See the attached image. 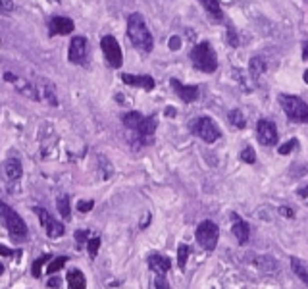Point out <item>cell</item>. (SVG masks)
<instances>
[{"mask_svg":"<svg viewBox=\"0 0 308 289\" xmlns=\"http://www.w3.org/2000/svg\"><path fill=\"white\" fill-rule=\"evenodd\" d=\"M127 37L133 43L135 49L143 52H150L154 47V39L145 24V18L137 12L127 18Z\"/></svg>","mask_w":308,"mask_h":289,"instance_id":"cell-1","label":"cell"},{"mask_svg":"<svg viewBox=\"0 0 308 289\" xmlns=\"http://www.w3.org/2000/svg\"><path fill=\"white\" fill-rule=\"evenodd\" d=\"M0 220L4 222V226L10 231L14 241H25L27 239L29 231H27V224L24 222V218L16 212L12 206L4 204L2 201H0Z\"/></svg>","mask_w":308,"mask_h":289,"instance_id":"cell-2","label":"cell"},{"mask_svg":"<svg viewBox=\"0 0 308 289\" xmlns=\"http://www.w3.org/2000/svg\"><path fill=\"white\" fill-rule=\"evenodd\" d=\"M191 62L193 66L200 70V72H204V74H212V72H216V68H218V56H216V51L212 49V45L210 43H198L197 47H193V51H191Z\"/></svg>","mask_w":308,"mask_h":289,"instance_id":"cell-3","label":"cell"},{"mask_svg":"<svg viewBox=\"0 0 308 289\" xmlns=\"http://www.w3.org/2000/svg\"><path fill=\"white\" fill-rule=\"evenodd\" d=\"M279 104L285 116L296 124H308V104L295 95H279Z\"/></svg>","mask_w":308,"mask_h":289,"instance_id":"cell-4","label":"cell"},{"mask_svg":"<svg viewBox=\"0 0 308 289\" xmlns=\"http://www.w3.org/2000/svg\"><path fill=\"white\" fill-rule=\"evenodd\" d=\"M191 131L200 137L204 143H216L218 139L222 137V131L220 127L214 124V120L208 118V116H200V118H195L191 122Z\"/></svg>","mask_w":308,"mask_h":289,"instance_id":"cell-5","label":"cell"},{"mask_svg":"<svg viewBox=\"0 0 308 289\" xmlns=\"http://www.w3.org/2000/svg\"><path fill=\"white\" fill-rule=\"evenodd\" d=\"M195 235H197L198 245H200L204 251H214L216 245H218V239H220V229H218V226H216L214 222L204 220V222L198 224Z\"/></svg>","mask_w":308,"mask_h":289,"instance_id":"cell-6","label":"cell"},{"mask_svg":"<svg viewBox=\"0 0 308 289\" xmlns=\"http://www.w3.org/2000/svg\"><path fill=\"white\" fill-rule=\"evenodd\" d=\"M100 47H102L104 58H106V62H108L110 68H122L123 54H122V49H120L118 39L112 37V35H104L102 41H100Z\"/></svg>","mask_w":308,"mask_h":289,"instance_id":"cell-7","label":"cell"},{"mask_svg":"<svg viewBox=\"0 0 308 289\" xmlns=\"http://www.w3.org/2000/svg\"><path fill=\"white\" fill-rule=\"evenodd\" d=\"M35 214L39 216V222H41V226L45 227V231H47V235L50 239H58L64 235V224L58 222V220H54L45 208L35 206Z\"/></svg>","mask_w":308,"mask_h":289,"instance_id":"cell-8","label":"cell"},{"mask_svg":"<svg viewBox=\"0 0 308 289\" xmlns=\"http://www.w3.org/2000/svg\"><path fill=\"white\" fill-rule=\"evenodd\" d=\"M256 135H258V141L264 147L277 145V127L270 120H260L256 124Z\"/></svg>","mask_w":308,"mask_h":289,"instance_id":"cell-9","label":"cell"},{"mask_svg":"<svg viewBox=\"0 0 308 289\" xmlns=\"http://www.w3.org/2000/svg\"><path fill=\"white\" fill-rule=\"evenodd\" d=\"M68 60L72 64H83L87 60V39L81 35H75L70 41L68 49Z\"/></svg>","mask_w":308,"mask_h":289,"instance_id":"cell-10","label":"cell"},{"mask_svg":"<svg viewBox=\"0 0 308 289\" xmlns=\"http://www.w3.org/2000/svg\"><path fill=\"white\" fill-rule=\"evenodd\" d=\"M74 29H75L74 20H70V18H66V16H52V18H50L49 31L52 37H54V35H62V37L72 35Z\"/></svg>","mask_w":308,"mask_h":289,"instance_id":"cell-11","label":"cell"},{"mask_svg":"<svg viewBox=\"0 0 308 289\" xmlns=\"http://www.w3.org/2000/svg\"><path fill=\"white\" fill-rule=\"evenodd\" d=\"M170 85H172L173 91L177 93V97H179L183 102H195L198 99V87L197 85H183V83H181V81H177L175 77L170 81Z\"/></svg>","mask_w":308,"mask_h":289,"instance_id":"cell-12","label":"cell"},{"mask_svg":"<svg viewBox=\"0 0 308 289\" xmlns=\"http://www.w3.org/2000/svg\"><path fill=\"white\" fill-rule=\"evenodd\" d=\"M4 79L8 81V83H14L16 87H18V91L20 93H24L25 97H29L31 101H39L41 97H39V93H37V89L33 87L31 83H27V81H24V79H18V77L14 76V74H10V72H6L4 74Z\"/></svg>","mask_w":308,"mask_h":289,"instance_id":"cell-13","label":"cell"},{"mask_svg":"<svg viewBox=\"0 0 308 289\" xmlns=\"http://www.w3.org/2000/svg\"><path fill=\"white\" fill-rule=\"evenodd\" d=\"M147 262H148V268H150L152 272L162 274V276L172 268V260H170L168 256H164V254H158V252H152V254L147 258Z\"/></svg>","mask_w":308,"mask_h":289,"instance_id":"cell-14","label":"cell"},{"mask_svg":"<svg viewBox=\"0 0 308 289\" xmlns=\"http://www.w3.org/2000/svg\"><path fill=\"white\" fill-rule=\"evenodd\" d=\"M122 81L125 83V85L145 89V91H152V89H154V79H152L150 76H133V74H122Z\"/></svg>","mask_w":308,"mask_h":289,"instance_id":"cell-15","label":"cell"},{"mask_svg":"<svg viewBox=\"0 0 308 289\" xmlns=\"http://www.w3.org/2000/svg\"><path fill=\"white\" fill-rule=\"evenodd\" d=\"M231 220H233V226H231V231H233V235L237 237V241L241 243V245H245L248 237H250V227L246 224L245 220H241L237 214H231Z\"/></svg>","mask_w":308,"mask_h":289,"instance_id":"cell-16","label":"cell"},{"mask_svg":"<svg viewBox=\"0 0 308 289\" xmlns=\"http://www.w3.org/2000/svg\"><path fill=\"white\" fill-rule=\"evenodd\" d=\"M156 127H158V118L152 114V116H145V120L141 122V126L137 127V137L139 139H148L154 135V131H156Z\"/></svg>","mask_w":308,"mask_h":289,"instance_id":"cell-17","label":"cell"},{"mask_svg":"<svg viewBox=\"0 0 308 289\" xmlns=\"http://www.w3.org/2000/svg\"><path fill=\"white\" fill-rule=\"evenodd\" d=\"M289 262H291V270L295 272V276L308 287V262L306 260L296 258V256H291Z\"/></svg>","mask_w":308,"mask_h":289,"instance_id":"cell-18","label":"cell"},{"mask_svg":"<svg viewBox=\"0 0 308 289\" xmlns=\"http://www.w3.org/2000/svg\"><path fill=\"white\" fill-rule=\"evenodd\" d=\"M66 283H68V289H87V279L83 276L81 270L77 268H72L66 276Z\"/></svg>","mask_w":308,"mask_h":289,"instance_id":"cell-19","label":"cell"},{"mask_svg":"<svg viewBox=\"0 0 308 289\" xmlns=\"http://www.w3.org/2000/svg\"><path fill=\"white\" fill-rule=\"evenodd\" d=\"M4 174H6V177H8L10 181L20 179L22 174H24V170H22V162H20L18 158H8V160L4 162Z\"/></svg>","mask_w":308,"mask_h":289,"instance_id":"cell-20","label":"cell"},{"mask_svg":"<svg viewBox=\"0 0 308 289\" xmlns=\"http://www.w3.org/2000/svg\"><path fill=\"white\" fill-rule=\"evenodd\" d=\"M145 120V116L141 112H137V110H131V112H125L122 114V122L123 126L127 127V129H133L135 131L137 127L141 126V122Z\"/></svg>","mask_w":308,"mask_h":289,"instance_id":"cell-21","label":"cell"},{"mask_svg":"<svg viewBox=\"0 0 308 289\" xmlns=\"http://www.w3.org/2000/svg\"><path fill=\"white\" fill-rule=\"evenodd\" d=\"M266 62L260 58V56H252L250 58V64H248V70H250V76H252V79H258V77H262V74L266 72Z\"/></svg>","mask_w":308,"mask_h":289,"instance_id":"cell-22","label":"cell"},{"mask_svg":"<svg viewBox=\"0 0 308 289\" xmlns=\"http://www.w3.org/2000/svg\"><path fill=\"white\" fill-rule=\"evenodd\" d=\"M202 6H204V10L214 18V20H222L223 14H222V8H220V2L218 0H198Z\"/></svg>","mask_w":308,"mask_h":289,"instance_id":"cell-23","label":"cell"},{"mask_svg":"<svg viewBox=\"0 0 308 289\" xmlns=\"http://www.w3.org/2000/svg\"><path fill=\"white\" fill-rule=\"evenodd\" d=\"M56 208H58V212H60V216L66 220V222L72 218V208H70V197H68V195L58 197V201H56Z\"/></svg>","mask_w":308,"mask_h":289,"instance_id":"cell-24","label":"cell"},{"mask_svg":"<svg viewBox=\"0 0 308 289\" xmlns=\"http://www.w3.org/2000/svg\"><path fill=\"white\" fill-rule=\"evenodd\" d=\"M227 118H229V122L233 124V127H237V129H245L246 120H245V116H243V112H241L239 108H233V110H229Z\"/></svg>","mask_w":308,"mask_h":289,"instance_id":"cell-25","label":"cell"},{"mask_svg":"<svg viewBox=\"0 0 308 289\" xmlns=\"http://www.w3.org/2000/svg\"><path fill=\"white\" fill-rule=\"evenodd\" d=\"M189 254H191V247L185 245V243H181V245L177 247V266H179L181 272H185V266H187V258H189Z\"/></svg>","mask_w":308,"mask_h":289,"instance_id":"cell-26","label":"cell"},{"mask_svg":"<svg viewBox=\"0 0 308 289\" xmlns=\"http://www.w3.org/2000/svg\"><path fill=\"white\" fill-rule=\"evenodd\" d=\"M66 262H68V258L66 256H58V258H54L52 262H49V266H47V274H56V272H60L62 268L66 266Z\"/></svg>","mask_w":308,"mask_h":289,"instance_id":"cell-27","label":"cell"},{"mask_svg":"<svg viewBox=\"0 0 308 289\" xmlns=\"http://www.w3.org/2000/svg\"><path fill=\"white\" fill-rule=\"evenodd\" d=\"M99 247H100V237H91L87 241V251H89V256H91V258H97Z\"/></svg>","mask_w":308,"mask_h":289,"instance_id":"cell-28","label":"cell"},{"mask_svg":"<svg viewBox=\"0 0 308 289\" xmlns=\"http://www.w3.org/2000/svg\"><path fill=\"white\" fill-rule=\"evenodd\" d=\"M239 158H241L243 162H246V164H254V162H256V154H254V151H252L250 147H245L243 151L239 152Z\"/></svg>","mask_w":308,"mask_h":289,"instance_id":"cell-29","label":"cell"},{"mask_svg":"<svg viewBox=\"0 0 308 289\" xmlns=\"http://www.w3.org/2000/svg\"><path fill=\"white\" fill-rule=\"evenodd\" d=\"M50 260V254H43L41 258H37L35 262H33V268H31V272H33V277H41V268H43V264Z\"/></svg>","mask_w":308,"mask_h":289,"instance_id":"cell-30","label":"cell"},{"mask_svg":"<svg viewBox=\"0 0 308 289\" xmlns=\"http://www.w3.org/2000/svg\"><path fill=\"white\" fill-rule=\"evenodd\" d=\"M296 147H298V141H296V139H289L285 145H281V147H279V154L287 156V154H291V151H293V149H296Z\"/></svg>","mask_w":308,"mask_h":289,"instance_id":"cell-31","label":"cell"},{"mask_svg":"<svg viewBox=\"0 0 308 289\" xmlns=\"http://www.w3.org/2000/svg\"><path fill=\"white\" fill-rule=\"evenodd\" d=\"M75 241H77V245H79L77 249H81V245L89 241V229H77V231H75Z\"/></svg>","mask_w":308,"mask_h":289,"instance_id":"cell-32","label":"cell"},{"mask_svg":"<svg viewBox=\"0 0 308 289\" xmlns=\"http://www.w3.org/2000/svg\"><path fill=\"white\" fill-rule=\"evenodd\" d=\"M227 43H229L233 49L239 47V37H237V31H235L233 27H229V29H227Z\"/></svg>","mask_w":308,"mask_h":289,"instance_id":"cell-33","label":"cell"},{"mask_svg":"<svg viewBox=\"0 0 308 289\" xmlns=\"http://www.w3.org/2000/svg\"><path fill=\"white\" fill-rule=\"evenodd\" d=\"M154 285H156V289H172V287H170V283H168V279L162 276V274H156Z\"/></svg>","mask_w":308,"mask_h":289,"instance_id":"cell-34","label":"cell"},{"mask_svg":"<svg viewBox=\"0 0 308 289\" xmlns=\"http://www.w3.org/2000/svg\"><path fill=\"white\" fill-rule=\"evenodd\" d=\"M14 8V2L12 0H0V14H8V12H12Z\"/></svg>","mask_w":308,"mask_h":289,"instance_id":"cell-35","label":"cell"},{"mask_svg":"<svg viewBox=\"0 0 308 289\" xmlns=\"http://www.w3.org/2000/svg\"><path fill=\"white\" fill-rule=\"evenodd\" d=\"M93 206H95V202L93 201H79V204H77V210H79V212H91V210H93Z\"/></svg>","mask_w":308,"mask_h":289,"instance_id":"cell-36","label":"cell"},{"mask_svg":"<svg viewBox=\"0 0 308 289\" xmlns=\"http://www.w3.org/2000/svg\"><path fill=\"white\" fill-rule=\"evenodd\" d=\"M279 214H281L283 218H289V220L295 218V210H293L291 206H279Z\"/></svg>","mask_w":308,"mask_h":289,"instance_id":"cell-37","label":"cell"},{"mask_svg":"<svg viewBox=\"0 0 308 289\" xmlns=\"http://www.w3.org/2000/svg\"><path fill=\"white\" fill-rule=\"evenodd\" d=\"M47 99H49V102L52 106H58V101H56V97H54V89L50 87V85H47Z\"/></svg>","mask_w":308,"mask_h":289,"instance_id":"cell-38","label":"cell"},{"mask_svg":"<svg viewBox=\"0 0 308 289\" xmlns=\"http://www.w3.org/2000/svg\"><path fill=\"white\" fill-rule=\"evenodd\" d=\"M179 47H181V39L177 37V35L170 39V49H172V51H179Z\"/></svg>","mask_w":308,"mask_h":289,"instance_id":"cell-39","label":"cell"},{"mask_svg":"<svg viewBox=\"0 0 308 289\" xmlns=\"http://www.w3.org/2000/svg\"><path fill=\"white\" fill-rule=\"evenodd\" d=\"M14 251L12 249H8V247H4V245H0V256H12Z\"/></svg>","mask_w":308,"mask_h":289,"instance_id":"cell-40","label":"cell"},{"mask_svg":"<svg viewBox=\"0 0 308 289\" xmlns=\"http://www.w3.org/2000/svg\"><path fill=\"white\" fill-rule=\"evenodd\" d=\"M47 285H49V287H60V279H58V277H52V279H49V283H47Z\"/></svg>","mask_w":308,"mask_h":289,"instance_id":"cell-41","label":"cell"},{"mask_svg":"<svg viewBox=\"0 0 308 289\" xmlns=\"http://www.w3.org/2000/svg\"><path fill=\"white\" fill-rule=\"evenodd\" d=\"M302 60H308V41L302 43Z\"/></svg>","mask_w":308,"mask_h":289,"instance_id":"cell-42","label":"cell"},{"mask_svg":"<svg viewBox=\"0 0 308 289\" xmlns=\"http://www.w3.org/2000/svg\"><path fill=\"white\" fill-rule=\"evenodd\" d=\"M296 193H298L300 197H308V187H304V189H298Z\"/></svg>","mask_w":308,"mask_h":289,"instance_id":"cell-43","label":"cell"},{"mask_svg":"<svg viewBox=\"0 0 308 289\" xmlns=\"http://www.w3.org/2000/svg\"><path fill=\"white\" fill-rule=\"evenodd\" d=\"M150 224V214H147V218H145V222H141V227H147Z\"/></svg>","mask_w":308,"mask_h":289,"instance_id":"cell-44","label":"cell"},{"mask_svg":"<svg viewBox=\"0 0 308 289\" xmlns=\"http://www.w3.org/2000/svg\"><path fill=\"white\" fill-rule=\"evenodd\" d=\"M166 114H168V116H175V110H173L172 106H170V108H168V110H166Z\"/></svg>","mask_w":308,"mask_h":289,"instance_id":"cell-45","label":"cell"},{"mask_svg":"<svg viewBox=\"0 0 308 289\" xmlns=\"http://www.w3.org/2000/svg\"><path fill=\"white\" fill-rule=\"evenodd\" d=\"M304 83H308V70L304 72Z\"/></svg>","mask_w":308,"mask_h":289,"instance_id":"cell-46","label":"cell"}]
</instances>
